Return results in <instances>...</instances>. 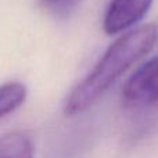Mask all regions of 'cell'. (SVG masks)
Here are the masks:
<instances>
[{
    "mask_svg": "<svg viewBox=\"0 0 158 158\" xmlns=\"http://www.w3.org/2000/svg\"><path fill=\"white\" fill-rule=\"evenodd\" d=\"M158 39L156 25L147 24L114 42L86 78L72 89L64 104V114L75 117L92 108L117 79L153 50Z\"/></svg>",
    "mask_w": 158,
    "mask_h": 158,
    "instance_id": "obj_1",
    "label": "cell"
},
{
    "mask_svg": "<svg viewBox=\"0 0 158 158\" xmlns=\"http://www.w3.org/2000/svg\"><path fill=\"white\" fill-rule=\"evenodd\" d=\"M122 103L129 108H146L158 103V56L142 64L126 81Z\"/></svg>",
    "mask_w": 158,
    "mask_h": 158,
    "instance_id": "obj_2",
    "label": "cell"
},
{
    "mask_svg": "<svg viewBox=\"0 0 158 158\" xmlns=\"http://www.w3.org/2000/svg\"><path fill=\"white\" fill-rule=\"evenodd\" d=\"M153 0H111L104 14L103 28L107 35H115L133 27L148 13Z\"/></svg>",
    "mask_w": 158,
    "mask_h": 158,
    "instance_id": "obj_3",
    "label": "cell"
},
{
    "mask_svg": "<svg viewBox=\"0 0 158 158\" xmlns=\"http://www.w3.org/2000/svg\"><path fill=\"white\" fill-rule=\"evenodd\" d=\"M0 158H35L31 137L24 132H8L0 136Z\"/></svg>",
    "mask_w": 158,
    "mask_h": 158,
    "instance_id": "obj_4",
    "label": "cell"
},
{
    "mask_svg": "<svg viewBox=\"0 0 158 158\" xmlns=\"http://www.w3.org/2000/svg\"><path fill=\"white\" fill-rule=\"evenodd\" d=\"M27 86L19 82H8L0 86V118L14 112L27 98Z\"/></svg>",
    "mask_w": 158,
    "mask_h": 158,
    "instance_id": "obj_5",
    "label": "cell"
},
{
    "mask_svg": "<svg viewBox=\"0 0 158 158\" xmlns=\"http://www.w3.org/2000/svg\"><path fill=\"white\" fill-rule=\"evenodd\" d=\"M81 0H39L42 8L56 18H67L75 11Z\"/></svg>",
    "mask_w": 158,
    "mask_h": 158,
    "instance_id": "obj_6",
    "label": "cell"
}]
</instances>
